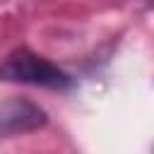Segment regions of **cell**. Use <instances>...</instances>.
I'll list each match as a JSON object with an SVG mask.
<instances>
[{"instance_id": "1", "label": "cell", "mask_w": 154, "mask_h": 154, "mask_svg": "<svg viewBox=\"0 0 154 154\" xmlns=\"http://www.w3.org/2000/svg\"><path fill=\"white\" fill-rule=\"evenodd\" d=\"M0 77L2 79H12V82H24V84H36V87H48V89H63L70 87V77L58 70L53 63H48L46 58L19 48L14 51L5 65L0 67Z\"/></svg>"}, {"instance_id": "2", "label": "cell", "mask_w": 154, "mask_h": 154, "mask_svg": "<svg viewBox=\"0 0 154 154\" xmlns=\"http://www.w3.org/2000/svg\"><path fill=\"white\" fill-rule=\"evenodd\" d=\"M46 123L43 108L24 99L0 101V137H12L22 132H31Z\"/></svg>"}]
</instances>
